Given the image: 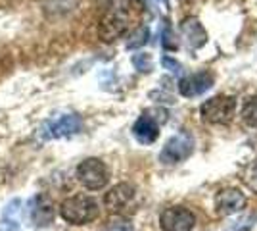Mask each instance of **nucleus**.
Segmentation results:
<instances>
[{
	"label": "nucleus",
	"mask_w": 257,
	"mask_h": 231,
	"mask_svg": "<svg viewBox=\"0 0 257 231\" xmlns=\"http://www.w3.org/2000/svg\"><path fill=\"white\" fill-rule=\"evenodd\" d=\"M257 220V214L255 216H249V218H246V220H240L236 225H232V229L230 231H247L253 227V221Z\"/></svg>",
	"instance_id": "a211bd4d"
},
{
	"label": "nucleus",
	"mask_w": 257,
	"mask_h": 231,
	"mask_svg": "<svg viewBox=\"0 0 257 231\" xmlns=\"http://www.w3.org/2000/svg\"><path fill=\"white\" fill-rule=\"evenodd\" d=\"M77 179L88 191H100L109 181V170L100 158H85L77 166Z\"/></svg>",
	"instance_id": "7ed1b4c3"
},
{
	"label": "nucleus",
	"mask_w": 257,
	"mask_h": 231,
	"mask_svg": "<svg viewBox=\"0 0 257 231\" xmlns=\"http://www.w3.org/2000/svg\"><path fill=\"white\" fill-rule=\"evenodd\" d=\"M150 39V29L146 25H140L135 33L131 35V39L127 41V50H137V48H142L144 44L148 43Z\"/></svg>",
	"instance_id": "2eb2a0df"
},
{
	"label": "nucleus",
	"mask_w": 257,
	"mask_h": 231,
	"mask_svg": "<svg viewBox=\"0 0 257 231\" xmlns=\"http://www.w3.org/2000/svg\"><path fill=\"white\" fill-rule=\"evenodd\" d=\"M135 193H137L135 185H131V183H117V185H113L104 195V204H106V208L111 214H119V212H123L131 204V200L135 198Z\"/></svg>",
	"instance_id": "9d476101"
},
{
	"label": "nucleus",
	"mask_w": 257,
	"mask_h": 231,
	"mask_svg": "<svg viewBox=\"0 0 257 231\" xmlns=\"http://www.w3.org/2000/svg\"><path fill=\"white\" fill-rule=\"evenodd\" d=\"M194 152V137L192 133L188 131H179L177 135H173L167 143L163 144L160 152V162L165 166L179 164L182 160L190 158Z\"/></svg>",
	"instance_id": "39448f33"
},
{
	"label": "nucleus",
	"mask_w": 257,
	"mask_h": 231,
	"mask_svg": "<svg viewBox=\"0 0 257 231\" xmlns=\"http://www.w3.org/2000/svg\"><path fill=\"white\" fill-rule=\"evenodd\" d=\"M161 46L165 50H177L179 48V43H177V39H175V35L171 31V25L167 22H165L163 29H161Z\"/></svg>",
	"instance_id": "f3484780"
},
{
	"label": "nucleus",
	"mask_w": 257,
	"mask_h": 231,
	"mask_svg": "<svg viewBox=\"0 0 257 231\" xmlns=\"http://www.w3.org/2000/svg\"><path fill=\"white\" fill-rule=\"evenodd\" d=\"M167 121V112L165 110H146L133 125V135L140 144H152L160 137V125Z\"/></svg>",
	"instance_id": "20e7f679"
},
{
	"label": "nucleus",
	"mask_w": 257,
	"mask_h": 231,
	"mask_svg": "<svg viewBox=\"0 0 257 231\" xmlns=\"http://www.w3.org/2000/svg\"><path fill=\"white\" fill-rule=\"evenodd\" d=\"M247 185L249 187H253L257 191V160L253 162V166L249 168V172H247V177H246Z\"/></svg>",
	"instance_id": "aec40b11"
},
{
	"label": "nucleus",
	"mask_w": 257,
	"mask_h": 231,
	"mask_svg": "<svg viewBox=\"0 0 257 231\" xmlns=\"http://www.w3.org/2000/svg\"><path fill=\"white\" fill-rule=\"evenodd\" d=\"M236 114V99L228 95H217L207 99L200 106V116L202 120L213 125H225L234 118Z\"/></svg>",
	"instance_id": "f03ea898"
},
{
	"label": "nucleus",
	"mask_w": 257,
	"mask_h": 231,
	"mask_svg": "<svg viewBox=\"0 0 257 231\" xmlns=\"http://www.w3.org/2000/svg\"><path fill=\"white\" fill-rule=\"evenodd\" d=\"M215 85V77L209 71H200V73H192V75L184 77L179 83V93L186 99H192V97H200L204 95L205 91Z\"/></svg>",
	"instance_id": "9b49d317"
},
{
	"label": "nucleus",
	"mask_w": 257,
	"mask_h": 231,
	"mask_svg": "<svg viewBox=\"0 0 257 231\" xmlns=\"http://www.w3.org/2000/svg\"><path fill=\"white\" fill-rule=\"evenodd\" d=\"M181 35L184 37L188 48H192V50H198L207 43V33H205L204 25L196 18H186L181 23Z\"/></svg>",
	"instance_id": "ddd939ff"
},
{
	"label": "nucleus",
	"mask_w": 257,
	"mask_h": 231,
	"mask_svg": "<svg viewBox=\"0 0 257 231\" xmlns=\"http://www.w3.org/2000/svg\"><path fill=\"white\" fill-rule=\"evenodd\" d=\"M196 216L184 206H169L160 214V227L163 231H192Z\"/></svg>",
	"instance_id": "6e6552de"
},
{
	"label": "nucleus",
	"mask_w": 257,
	"mask_h": 231,
	"mask_svg": "<svg viewBox=\"0 0 257 231\" xmlns=\"http://www.w3.org/2000/svg\"><path fill=\"white\" fill-rule=\"evenodd\" d=\"M161 64H163V67H167L169 71H173V73H181L182 66L177 62V60H173V58H169V56H163L161 58Z\"/></svg>",
	"instance_id": "6ab92c4d"
},
{
	"label": "nucleus",
	"mask_w": 257,
	"mask_h": 231,
	"mask_svg": "<svg viewBox=\"0 0 257 231\" xmlns=\"http://www.w3.org/2000/svg\"><path fill=\"white\" fill-rule=\"evenodd\" d=\"M128 27V14L125 8H113L109 10L98 23V37L102 43H113Z\"/></svg>",
	"instance_id": "423d86ee"
},
{
	"label": "nucleus",
	"mask_w": 257,
	"mask_h": 231,
	"mask_svg": "<svg viewBox=\"0 0 257 231\" xmlns=\"http://www.w3.org/2000/svg\"><path fill=\"white\" fill-rule=\"evenodd\" d=\"M242 120L247 127H257V97L246 99L242 106Z\"/></svg>",
	"instance_id": "4468645a"
},
{
	"label": "nucleus",
	"mask_w": 257,
	"mask_h": 231,
	"mask_svg": "<svg viewBox=\"0 0 257 231\" xmlns=\"http://www.w3.org/2000/svg\"><path fill=\"white\" fill-rule=\"evenodd\" d=\"M111 2H117V0H111Z\"/></svg>",
	"instance_id": "412c9836"
},
{
	"label": "nucleus",
	"mask_w": 257,
	"mask_h": 231,
	"mask_svg": "<svg viewBox=\"0 0 257 231\" xmlns=\"http://www.w3.org/2000/svg\"><path fill=\"white\" fill-rule=\"evenodd\" d=\"M246 206V197L238 189H225L215 197V208L223 216H230L236 212H242Z\"/></svg>",
	"instance_id": "f8f14e48"
},
{
	"label": "nucleus",
	"mask_w": 257,
	"mask_h": 231,
	"mask_svg": "<svg viewBox=\"0 0 257 231\" xmlns=\"http://www.w3.org/2000/svg\"><path fill=\"white\" fill-rule=\"evenodd\" d=\"M56 216V208L50 197H46L44 193H37L29 198L27 202V218L33 227L41 229V227H48L54 221Z\"/></svg>",
	"instance_id": "0eeeda50"
},
{
	"label": "nucleus",
	"mask_w": 257,
	"mask_h": 231,
	"mask_svg": "<svg viewBox=\"0 0 257 231\" xmlns=\"http://www.w3.org/2000/svg\"><path fill=\"white\" fill-rule=\"evenodd\" d=\"M133 66L137 67L140 73H150L152 69H154L152 54H148V52H137V54H133Z\"/></svg>",
	"instance_id": "dca6fc26"
},
{
	"label": "nucleus",
	"mask_w": 257,
	"mask_h": 231,
	"mask_svg": "<svg viewBox=\"0 0 257 231\" xmlns=\"http://www.w3.org/2000/svg\"><path fill=\"white\" fill-rule=\"evenodd\" d=\"M81 129H83V121L77 114H64L44 125L43 137L44 139H64V137L75 135Z\"/></svg>",
	"instance_id": "1a4fd4ad"
},
{
	"label": "nucleus",
	"mask_w": 257,
	"mask_h": 231,
	"mask_svg": "<svg viewBox=\"0 0 257 231\" xmlns=\"http://www.w3.org/2000/svg\"><path fill=\"white\" fill-rule=\"evenodd\" d=\"M60 216L71 225H85L100 216V206H98L96 198L88 197V195H73L62 200Z\"/></svg>",
	"instance_id": "f257e3e1"
}]
</instances>
